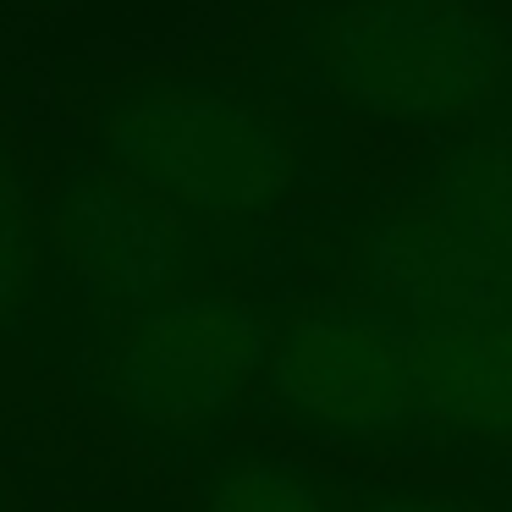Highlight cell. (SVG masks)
I'll use <instances>...</instances> for the list:
<instances>
[{
	"instance_id": "4",
	"label": "cell",
	"mask_w": 512,
	"mask_h": 512,
	"mask_svg": "<svg viewBox=\"0 0 512 512\" xmlns=\"http://www.w3.org/2000/svg\"><path fill=\"white\" fill-rule=\"evenodd\" d=\"M281 303L243 281L193 287L105 336L67 375L127 441L160 457H199L237 435L259 402Z\"/></svg>"
},
{
	"instance_id": "8",
	"label": "cell",
	"mask_w": 512,
	"mask_h": 512,
	"mask_svg": "<svg viewBox=\"0 0 512 512\" xmlns=\"http://www.w3.org/2000/svg\"><path fill=\"white\" fill-rule=\"evenodd\" d=\"M50 287V226L34 138L0 111V369L28 353Z\"/></svg>"
},
{
	"instance_id": "5",
	"label": "cell",
	"mask_w": 512,
	"mask_h": 512,
	"mask_svg": "<svg viewBox=\"0 0 512 512\" xmlns=\"http://www.w3.org/2000/svg\"><path fill=\"white\" fill-rule=\"evenodd\" d=\"M259 402L331 446H397L424 424L413 325L375 298H314L281 314Z\"/></svg>"
},
{
	"instance_id": "9",
	"label": "cell",
	"mask_w": 512,
	"mask_h": 512,
	"mask_svg": "<svg viewBox=\"0 0 512 512\" xmlns=\"http://www.w3.org/2000/svg\"><path fill=\"white\" fill-rule=\"evenodd\" d=\"M188 512H347V490L303 457L226 435L188 457Z\"/></svg>"
},
{
	"instance_id": "1",
	"label": "cell",
	"mask_w": 512,
	"mask_h": 512,
	"mask_svg": "<svg viewBox=\"0 0 512 512\" xmlns=\"http://www.w3.org/2000/svg\"><path fill=\"white\" fill-rule=\"evenodd\" d=\"M56 111L83 155L215 237L270 221L298 193L292 122L232 78L56 83Z\"/></svg>"
},
{
	"instance_id": "11",
	"label": "cell",
	"mask_w": 512,
	"mask_h": 512,
	"mask_svg": "<svg viewBox=\"0 0 512 512\" xmlns=\"http://www.w3.org/2000/svg\"><path fill=\"white\" fill-rule=\"evenodd\" d=\"M347 512H496V507L452 485H353Z\"/></svg>"
},
{
	"instance_id": "6",
	"label": "cell",
	"mask_w": 512,
	"mask_h": 512,
	"mask_svg": "<svg viewBox=\"0 0 512 512\" xmlns=\"http://www.w3.org/2000/svg\"><path fill=\"white\" fill-rule=\"evenodd\" d=\"M353 248L364 298L402 314L408 325L512 320V276L424 210L375 215L358 226Z\"/></svg>"
},
{
	"instance_id": "14",
	"label": "cell",
	"mask_w": 512,
	"mask_h": 512,
	"mask_svg": "<svg viewBox=\"0 0 512 512\" xmlns=\"http://www.w3.org/2000/svg\"><path fill=\"white\" fill-rule=\"evenodd\" d=\"M501 144H507V155H512V133H507V138H501Z\"/></svg>"
},
{
	"instance_id": "3",
	"label": "cell",
	"mask_w": 512,
	"mask_h": 512,
	"mask_svg": "<svg viewBox=\"0 0 512 512\" xmlns=\"http://www.w3.org/2000/svg\"><path fill=\"white\" fill-rule=\"evenodd\" d=\"M50 226V287L28 336V364L61 380L122 325L193 287H221L232 259L221 237L133 193L78 144L34 138Z\"/></svg>"
},
{
	"instance_id": "12",
	"label": "cell",
	"mask_w": 512,
	"mask_h": 512,
	"mask_svg": "<svg viewBox=\"0 0 512 512\" xmlns=\"http://www.w3.org/2000/svg\"><path fill=\"white\" fill-rule=\"evenodd\" d=\"M0 512H23L17 485H12V463H6V457H0Z\"/></svg>"
},
{
	"instance_id": "2",
	"label": "cell",
	"mask_w": 512,
	"mask_h": 512,
	"mask_svg": "<svg viewBox=\"0 0 512 512\" xmlns=\"http://www.w3.org/2000/svg\"><path fill=\"white\" fill-rule=\"evenodd\" d=\"M298 61L347 111L391 127L485 133L512 116V28L479 0H331L259 45L254 72L232 83Z\"/></svg>"
},
{
	"instance_id": "10",
	"label": "cell",
	"mask_w": 512,
	"mask_h": 512,
	"mask_svg": "<svg viewBox=\"0 0 512 512\" xmlns=\"http://www.w3.org/2000/svg\"><path fill=\"white\" fill-rule=\"evenodd\" d=\"M419 210L512 276V155L501 138H468L435 160Z\"/></svg>"
},
{
	"instance_id": "13",
	"label": "cell",
	"mask_w": 512,
	"mask_h": 512,
	"mask_svg": "<svg viewBox=\"0 0 512 512\" xmlns=\"http://www.w3.org/2000/svg\"><path fill=\"white\" fill-rule=\"evenodd\" d=\"M12 6H28V12H45V6H56V0H12Z\"/></svg>"
},
{
	"instance_id": "7",
	"label": "cell",
	"mask_w": 512,
	"mask_h": 512,
	"mask_svg": "<svg viewBox=\"0 0 512 512\" xmlns=\"http://www.w3.org/2000/svg\"><path fill=\"white\" fill-rule=\"evenodd\" d=\"M424 424L474 441H512V320L413 325Z\"/></svg>"
}]
</instances>
